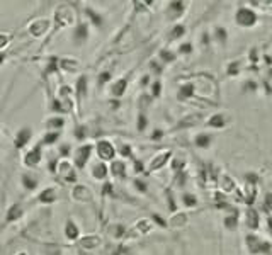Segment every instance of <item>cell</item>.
<instances>
[{
    "mask_svg": "<svg viewBox=\"0 0 272 255\" xmlns=\"http://www.w3.org/2000/svg\"><path fill=\"white\" fill-rule=\"evenodd\" d=\"M126 167L123 162H112V165H111V172L112 175H118V177H124L126 175Z\"/></svg>",
    "mask_w": 272,
    "mask_h": 255,
    "instance_id": "cell-23",
    "label": "cell"
},
{
    "mask_svg": "<svg viewBox=\"0 0 272 255\" xmlns=\"http://www.w3.org/2000/svg\"><path fill=\"white\" fill-rule=\"evenodd\" d=\"M24 216V206L21 202L11 204L6 211V220H4V226H9L11 223H16L21 218Z\"/></svg>",
    "mask_w": 272,
    "mask_h": 255,
    "instance_id": "cell-3",
    "label": "cell"
},
{
    "mask_svg": "<svg viewBox=\"0 0 272 255\" xmlns=\"http://www.w3.org/2000/svg\"><path fill=\"white\" fill-rule=\"evenodd\" d=\"M107 80H111V73L109 72H102L99 75V85H104Z\"/></svg>",
    "mask_w": 272,
    "mask_h": 255,
    "instance_id": "cell-35",
    "label": "cell"
},
{
    "mask_svg": "<svg viewBox=\"0 0 272 255\" xmlns=\"http://www.w3.org/2000/svg\"><path fill=\"white\" fill-rule=\"evenodd\" d=\"M191 49H192V46H191V44H182V46H180V51H182V53H191Z\"/></svg>",
    "mask_w": 272,
    "mask_h": 255,
    "instance_id": "cell-45",
    "label": "cell"
},
{
    "mask_svg": "<svg viewBox=\"0 0 272 255\" xmlns=\"http://www.w3.org/2000/svg\"><path fill=\"white\" fill-rule=\"evenodd\" d=\"M194 94V87L192 85H184L179 92V99H186V97H189Z\"/></svg>",
    "mask_w": 272,
    "mask_h": 255,
    "instance_id": "cell-30",
    "label": "cell"
},
{
    "mask_svg": "<svg viewBox=\"0 0 272 255\" xmlns=\"http://www.w3.org/2000/svg\"><path fill=\"white\" fill-rule=\"evenodd\" d=\"M99 243H101V238H99V236H94V235L85 236V238L80 240V247L87 248V250H92V248L99 247Z\"/></svg>",
    "mask_w": 272,
    "mask_h": 255,
    "instance_id": "cell-16",
    "label": "cell"
},
{
    "mask_svg": "<svg viewBox=\"0 0 272 255\" xmlns=\"http://www.w3.org/2000/svg\"><path fill=\"white\" fill-rule=\"evenodd\" d=\"M247 180H250L252 184H255V182H257V175H254V174H248V175H247Z\"/></svg>",
    "mask_w": 272,
    "mask_h": 255,
    "instance_id": "cell-49",
    "label": "cell"
},
{
    "mask_svg": "<svg viewBox=\"0 0 272 255\" xmlns=\"http://www.w3.org/2000/svg\"><path fill=\"white\" fill-rule=\"evenodd\" d=\"M247 245H248V248L252 250V253H269V250H270V245L269 243H262L257 236L254 235H248L247 236Z\"/></svg>",
    "mask_w": 272,
    "mask_h": 255,
    "instance_id": "cell-6",
    "label": "cell"
},
{
    "mask_svg": "<svg viewBox=\"0 0 272 255\" xmlns=\"http://www.w3.org/2000/svg\"><path fill=\"white\" fill-rule=\"evenodd\" d=\"M90 153H92V146L90 145H83V146L78 148V150L75 151V165H77L78 169H83L85 164L88 162Z\"/></svg>",
    "mask_w": 272,
    "mask_h": 255,
    "instance_id": "cell-7",
    "label": "cell"
},
{
    "mask_svg": "<svg viewBox=\"0 0 272 255\" xmlns=\"http://www.w3.org/2000/svg\"><path fill=\"white\" fill-rule=\"evenodd\" d=\"M55 21L58 22V26H68V24H72V22L75 21V16H73L72 7H68V6L58 7V11L55 12Z\"/></svg>",
    "mask_w": 272,
    "mask_h": 255,
    "instance_id": "cell-4",
    "label": "cell"
},
{
    "mask_svg": "<svg viewBox=\"0 0 272 255\" xmlns=\"http://www.w3.org/2000/svg\"><path fill=\"white\" fill-rule=\"evenodd\" d=\"M17 255H27V253H26V252H19Z\"/></svg>",
    "mask_w": 272,
    "mask_h": 255,
    "instance_id": "cell-55",
    "label": "cell"
},
{
    "mask_svg": "<svg viewBox=\"0 0 272 255\" xmlns=\"http://www.w3.org/2000/svg\"><path fill=\"white\" fill-rule=\"evenodd\" d=\"M134 187L138 189V191H142V192L147 191V185H145V182H142V180H134Z\"/></svg>",
    "mask_w": 272,
    "mask_h": 255,
    "instance_id": "cell-40",
    "label": "cell"
},
{
    "mask_svg": "<svg viewBox=\"0 0 272 255\" xmlns=\"http://www.w3.org/2000/svg\"><path fill=\"white\" fill-rule=\"evenodd\" d=\"M85 12H87V16H88V17H90V19H92V22H94V24H96V26H99V27L102 26V17L99 16V14H97V12H94L92 9H87Z\"/></svg>",
    "mask_w": 272,
    "mask_h": 255,
    "instance_id": "cell-28",
    "label": "cell"
},
{
    "mask_svg": "<svg viewBox=\"0 0 272 255\" xmlns=\"http://www.w3.org/2000/svg\"><path fill=\"white\" fill-rule=\"evenodd\" d=\"M153 220H155V221H157V223H158V225H160V226H165V225H167V223H165V221H163V220H162V218H160V216H158V215H155V216H153Z\"/></svg>",
    "mask_w": 272,
    "mask_h": 255,
    "instance_id": "cell-47",
    "label": "cell"
},
{
    "mask_svg": "<svg viewBox=\"0 0 272 255\" xmlns=\"http://www.w3.org/2000/svg\"><path fill=\"white\" fill-rule=\"evenodd\" d=\"M92 175L96 179H106L107 175V167L104 164H96L92 167Z\"/></svg>",
    "mask_w": 272,
    "mask_h": 255,
    "instance_id": "cell-22",
    "label": "cell"
},
{
    "mask_svg": "<svg viewBox=\"0 0 272 255\" xmlns=\"http://www.w3.org/2000/svg\"><path fill=\"white\" fill-rule=\"evenodd\" d=\"M184 202L187 204V206H196V197L191 196V194H186V196H184Z\"/></svg>",
    "mask_w": 272,
    "mask_h": 255,
    "instance_id": "cell-37",
    "label": "cell"
},
{
    "mask_svg": "<svg viewBox=\"0 0 272 255\" xmlns=\"http://www.w3.org/2000/svg\"><path fill=\"white\" fill-rule=\"evenodd\" d=\"M32 138V128L31 126H24L21 128L14 136V145H16L17 150H22V148L27 146V143L31 141Z\"/></svg>",
    "mask_w": 272,
    "mask_h": 255,
    "instance_id": "cell-5",
    "label": "cell"
},
{
    "mask_svg": "<svg viewBox=\"0 0 272 255\" xmlns=\"http://www.w3.org/2000/svg\"><path fill=\"white\" fill-rule=\"evenodd\" d=\"M216 32H218V39H221V41L226 39V31H224L223 27H218Z\"/></svg>",
    "mask_w": 272,
    "mask_h": 255,
    "instance_id": "cell-41",
    "label": "cell"
},
{
    "mask_svg": "<svg viewBox=\"0 0 272 255\" xmlns=\"http://www.w3.org/2000/svg\"><path fill=\"white\" fill-rule=\"evenodd\" d=\"M9 43H11V36L0 34V51H4V48H7Z\"/></svg>",
    "mask_w": 272,
    "mask_h": 255,
    "instance_id": "cell-31",
    "label": "cell"
},
{
    "mask_svg": "<svg viewBox=\"0 0 272 255\" xmlns=\"http://www.w3.org/2000/svg\"><path fill=\"white\" fill-rule=\"evenodd\" d=\"M224 225H226V228L233 230V228H235V226H237V218H235V216L226 218V220H224Z\"/></svg>",
    "mask_w": 272,
    "mask_h": 255,
    "instance_id": "cell-33",
    "label": "cell"
},
{
    "mask_svg": "<svg viewBox=\"0 0 272 255\" xmlns=\"http://www.w3.org/2000/svg\"><path fill=\"white\" fill-rule=\"evenodd\" d=\"M87 38H88V26L85 22H82V24H78L73 31V43L83 44L87 41Z\"/></svg>",
    "mask_w": 272,
    "mask_h": 255,
    "instance_id": "cell-10",
    "label": "cell"
},
{
    "mask_svg": "<svg viewBox=\"0 0 272 255\" xmlns=\"http://www.w3.org/2000/svg\"><path fill=\"white\" fill-rule=\"evenodd\" d=\"M65 235H67L68 240H77L80 231H78V226L73 223V221H67V226H65Z\"/></svg>",
    "mask_w": 272,
    "mask_h": 255,
    "instance_id": "cell-18",
    "label": "cell"
},
{
    "mask_svg": "<svg viewBox=\"0 0 272 255\" xmlns=\"http://www.w3.org/2000/svg\"><path fill=\"white\" fill-rule=\"evenodd\" d=\"M184 26H177L175 27V29H173L172 31V38H179V36H182V34H184Z\"/></svg>",
    "mask_w": 272,
    "mask_h": 255,
    "instance_id": "cell-36",
    "label": "cell"
},
{
    "mask_svg": "<svg viewBox=\"0 0 272 255\" xmlns=\"http://www.w3.org/2000/svg\"><path fill=\"white\" fill-rule=\"evenodd\" d=\"M111 233L114 235L116 238H119V236L124 233V228L121 225H118V226H114V228H111Z\"/></svg>",
    "mask_w": 272,
    "mask_h": 255,
    "instance_id": "cell-34",
    "label": "cell"
},
{
    "mask_svg": "<svg viewBox=\"0 0 272 255\" xmlns=\"http://www.w3.org/2000/svg\"><path fill=\"white\" fill-rule=\"evenodd\" d=\"M170 7L173 9V11H177V12H179V11H182V7H184V4H182V2H172V4H170Z\"/></svg>",
    "mask_w": 272,
    "mask_h": 255,
    "instance_id": "cell-42",
    "label": "cell"
},
{
    "mask_svg": "<svg viewBox=\"0 0 272 255\" xmlns=\"http://www.w3.org/2000/svg\"><path fill=\"white\" fill-rule=\"evenodd\" d=\"M97 153H99V157L102 160H112L116 155V150L109 141L102 140V141L97 143Z\"/></svg>",
    "mask_w": 272,
    "mask_h": 255,
    "instance_id": "cell-8",
    "label": "cell"
},
{
    "mask_svg": "<svg viewBox=\"0 0 272 255\" xmlns=\"http://www.w3.org/2000/svg\"><path fill=\"white\" fill-rule=\"evenodd\" d=\"M269 228H270V231H272V218H269Z\"/></svg>",
    "mask_w": 272,
    "mask_h": 255,
    "instance_id": "cell-54",
    "label": "cell"
},
{
    "mask_svg": "<svg viewBox=\"0 0 272 255\" xmlns=\"http://www.w3.org/2000/svg\"><path fill=\"white\" fill-rule=\"evenodd\" d=\"M168 157H170V153H163V155H160L157 160L152 162V165H150V170H155V169H158V167H162L168 160Z\"/></svg>",
    "mask_w": 272,
    "mask_h": 255,
    "instance_id": "cell-26",
    "label": "cell"
},
{
    "mask_svg": "<svg viewBox=\"0 0 272 255\" xmlns=\"http://www.w3.org/2000/svg\"><path fill=\"white\" fill-rule=\"evenodd\" d=\"M255 14L252 11H248V9H240V11L237 12V22L240 26H252L255 24Z\"/></svg>",
    "mask_w": 272,
    "mask_h": 255,
    "instance_id": "cell-9",
    "label": "cell"
},
{
    "mask_svg": "<svg viewBox=\"0 0 272 255\" xmlns=\"http://www.w3.org/2000/svg\"><path fill=\"white\" fill-rule=\"evenodd\" d=\"M41 159H43V145H41L39 141L34 148H31V150L26 153L24 159H22V164H24L27 169H34V167L41 164Z\"/></svg>",
    "mask_w": 272,
    "mask_h": 255,
    "instance_id": "cell-1",
    "label": "cell"
},
{
    "mask_svg": "<svg viewBox=\"0 0 272 255\" xmlns=\"http://www.w3.org/2000/svg\"><path fill=\"white\" fill-rule=\"evenodd\" d=\"M75 136H77V140H83V138H85V128L83 126L75 128Z\"/></svg>",
    "mask_w": 272,
    "mask_h": 255,
    "instance_id": "cell-32",
    "label": "cell"
},
{
    "mask_svg": "<svg viewBox=\"0 0 272 255\" xmlns=\"http://www.w3.org/2000/svg\"><path fill=\"white\" fill-rule=\"evenodd\" d=\"M160 136H162V131H155V133L152 134L153 140H158V138H160Z\"/></svg>",
    "mask_w": 272,
    "mask_h": 255,
    "instance_id": "cell-53",
    "label": "cell"
},
{
    "mask_svg": "<svg viewBox=\"0 0 272 255\" xmlns=\"http://www.w3.org/2000/svg\"><path fill=\"white\" fill-rule=\"evenodd\" d=\"M65 126V119L63 118H58V116H53L46 121V129L50 131H60Z\"/></svg>",
    "mask_w": 272,
    "mask_h": 255,
    "instance_id": "cell-15",
    "label": "cell"
},
{
    "mask_svg": "<svg viewBox=\"0 0 272 255\" xmlns=\"http://www.w3.org/2000/svg\"><path fill=\"white\" fill-rule=\"evenodd\" d=\"M67 153H70V145H63L62 146V155H67Z\"/></svg>",
    "mask_w": 272,
    "mask_h": 255,
    "instance_id": "cell-51",
    "label": "cell"
},
{
    "mask_svg": "<svg viewBox=\"0 0 272 255\" xmlns=\"http://www.w3.org/2000/svg\"><path fill=\"white\" fill-rule=\"evenodd\" d=\"M58 169H60V175L63 177V180H67V182H75V180H77V175H75L72 165H70L68 162H62Z\"/></svg>",
    "mask_w": 272,
    "mask_h": 255,
    "instance_id": "cell-12",
    "label": "cell"
},
{
    "mask_svg": "<svg viewBox=\"0 0 272 255\" xmlns=\"http://www.w3.org/2000/svg\"><path fill=\"white\" fill-rule=\"evenodd\" d=\"M6 58H7V55L4 53V51H0V65H4V62H6Z\"/></svg>",
    "mask_w": 272,
    "mask_h": 255,
    "instance_id": "cell-52",
    "label": "cell"
},
{
    "mask_svg": "<svg viewBox=\"0 0 272 255\" xmlns=\"http://www.w3.org/2000/svg\"><path fill=\"white\" fill-rule=\"evenodd\" d=\"M72 196L77 199V201H90V199H92V192L88 191L85 185H75Z\"/></svg>",
    "mask_w": 272,
    "mask_h": 255,
    "instance_id": "cell-14",
    "label": "cell"
},
{
    "mask_svg": "<svg viewBox=\"0 0 272 255\" xmlns=\"http://www.w3.org/2000/svg\"><path fill=\"white\" fill-rule=\"evenodd\" d=\"M56 197H58V194H56V189L48 187V189H44V191H41V194L37 196V202L51 204V202L56 201Z\"/></svg>",
    "mask_w": 272,
    "mask_h": 255,
    "instance_id": "cell-13",
    "label": "cell"
},
{
    "mask_svg": "<svg viewBox=\"0 0 272 255\" xmlns=\"http://www.w3.org/2000/svg\"><path fill=\"white\" fill-rule=\"evenodd\" d=\"M58 67H60V60L56 58V57H50V58H48V62H46V68H44L43 75H44V77H48L50 73L58 72Z\"/></svg>",
    "mask_w": 272,
    "mask_h": 255,
    "instance_id": "cell-17",
    "label": "cell"
},
{
    "mask_svg": "<svg viewBox=\"0 0 272 255\" xmlns=\"http://www.w3.org/2000/svg\"><path fill=\"white\" fill-rule=\"evenodd\" d=\"M121 153H123L124 157H129V155H131V150H129V146H121Z\"/></svg>",
    "mask_w": 272,
    "mask_h": 255,
    "instance_id": "cell-46",
    "label": "cell"
},
{
    "mask_svg": "<svg viewBox=\"0 0 272 255\" xmlns=\"http://www.w3.org/2000/svg\"><path fill=\"white\" fill-rule=\"evenodd\" d=\"M126 80H118L112 85V89H111V92H112V95H116V97H119V95H123L124 94V90H126Z\"/></svg>",
    "mask_w": 272,
    "mask_h": 255,
    "instance_id": "cell-24",
    "label": "cell"
},
{
    "mask_svg": "<svg viewBox=\"0 0 272 255\" xmlns=\"http://www.w3.org/2000/svg\"><path fill=\"white\" fill-rule=\"evenodd\" d=\"M60 67H62L65 72H77L78 70L77 60H72V58H62L60 60Z\"/></svg>",
    "mask_w": 272,
    "mask_h": 255,
    "instance_id": "cell-19",
    "label": "cell"
},
{
    "mask_svg": "<svg viewBox=\"0 0 272 255\" xmlns=\"http://www.w3.org/2000/svg\"><path fill=\"white\" fill-rule=\"evenodd\" d=\"M145 126H147V118H145L143 114H140V118H138V129H140V131H143Z\"/></svg>",
    "mask_w": 272,
    "mask_h": 255,
    "instance_id": "cell-38",
    "label": "cell"
},
{
    "mask_svg": "<svg viewBox=\"0 0 272 255\" xmlns=\"http://www.w3.org/2000/svg\"><path fill=\"white\" fill-rule=\"evenodd\" d=\"M21 182L26 191H34V189H37V185H39V179H37V175H34L32 172H26V174H22Z\"/></svg>",
    "mask_w": 272,
    "mask_h": 255,
    "instance_id": "cell-11",
    "label": "cell"
},
{
    "mask_svg": "<svg viewBox=\"0 0 272 255\" xmlns=\"http://www.w3.org/2000/svg\"><path fill=\"white\" fill-rule=\"evenodd\" d=\"M265 204H267V208H269V210H272V194H267V196H265Z\"/></svg>",
    "mask_w": 272,
    "mask_h": 255,
    "instance_id": "cell-44",
    "label": "cell"
},
{
    "mask_svg": "<svg viewBox=\"0 0 272 255\" xmlns=\"http://www.w3.org/2000/svg\"><path fill=\"white\" fill-rule=\"evenodd\" d=\"M247 223L250 228H257V226H259V215H257L254 210L247 213Z\"/></svg>",
    "mask_w": 272,
    "mask_h": 255,
    "instance_id": "cell-25",
    "label": "cell"
},
{
    "mask_svg": "<svg viewBox=\"0 0 272 255\" xmlns=\"http://www.w3.org/2000/svg\"><path fill=\"white\" fill-rule=\"evenodd\" d=\"M160 87H162V85H160V83H158V82H155V83H153V87H152L153 90H152V92H153V95H155V97L160 94Z\"/></svg>",
    "mask_w": 272,
    "mask_h": 255,
    "instance_id": "cell-43",
    "label": "cell"
},
{
    "mask_svg": "<svg viewBox=\"0 0 272 255\" xmlns=\"http://www.w3.org/2000/svg\"><path fill=\"white\" fill-rule=\"evenodd\" d=\"M209 141H211V138L208 136V134H199V136L196 138V145L201 146V148L209 146Z\"/></svg>",
    "mask_w": 272,
    "mask_h": 255,
    "instance_id": "cell-29",
    "label": "cell"
},
{
    "mask_svg": "<svg viewBox=\"0 0 272 255\" xmlns=\"http://www.w3.org/2000/svg\"><path fill=\"white\" fill-rule=\"evenodd\" d=\"M58 138H60V131H48L43 136V140H41V145H43V146H51V145H55V143L58 141Z\"/></svg>",
    "mask_w": 272,
    "mask_h": 255,
    "instance_id": "cell-20",
    "label": "cell"
},
{
    "mask_svg": "<svg viewBox=\"0 0 272 255\" xmlns=\"http://www.w3.org/2000/svg\"><path fill=\"white\" fill-rule=\"evenodd\" d=\"M85 94H87V77L82 75L77 80V97H78V100H82L83 97H85Z\"/></svg>",
    "mask_w": 272,
    "mask_h": 255,
    "instance_id": "cell-21",
    "label": "cell"
},
{
    "mask_svg": "<svg viewBox=\"0 0 272 255\" xmlns=\"http://www.w3.org/2000/svg\"><path fill=\"white\" fill-rule=\"evenodd\" d=\"M51 27V21L50 19H37L32 24H29L27 27V32L32 36V38H43L46 32L50 31Z\"/></svg>",
    "mask_w": 272,
    "mask_h": 255,
    "instance_id": "cell-2",
    "label": "cell"
},
{
    "mask_svg": "<svg viewBox=\"0 0 272 255\" xmlns=\"http://www.w3.org/2000/svg\"><path fill=\"white\" fill-rule=\"evenodd\" d=\"M223 124H224V119H223L221 114H216L213 119H209L208 121V126H211V128H221Z\"/></svg>",
    "mask_w": 272,
    "mask_h": 255,
    "instance_id": "cell-27",
    "label": "cell"
},
{
    "mask_svg": "<svg viewBox=\"0 0 272 255\" xmlns=\"http://www.w3.org/2000/svg\"><path fill=\"white\" fill-rule=\"evenodd\" d=\"M184 221H186V216H177V218H173L172 223L175 225V223H184Z\"/></svg>",
    "mask_w": 272,
    "mask_h": 255,
    "instance_id": "cell-48",
    "label": "cell"
},
{
    "mask_svg": "<svg viewBox=\"0 0 272 255\" xmlns=\"http://www.w3.org/2000/svg\"><path fill=\"white\" fill-rule=\"evenodd\" d=\"M134 169H136V172H142V170H143L142 162H136V164H134Z\"/></svg>",
    "mask_w": 272,
    "mask_h": 255,
    "instance_id": "cell-50",
    "label": "cell"
},
{
    "mask_svg": "<svg viewBox=\"0 0 272 255\" xmlns=\"http://www.w3.org/2000/svg\"><path fill=\"white\" fill-rule=\"evenodd\" d=\"M160 57L163 58V60H167V62H173V53H170V51H162L160 53Z\"/></svg>",
    "mask_w": 272,
    "mask_h": 255,
    "instance_id": "cell-39",
    "label": "cell"
}]
</instances>
